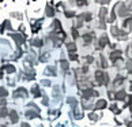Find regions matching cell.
Instances as JSON below:
<instances>
[{
	"label": "cell",
	"instance_id": "cb8c5ba5",
	"mask_svg": "<svg viewBox=\"0 0 132 127\" xmlns=\"http://www.w3.org/2000/svg\"><path fill=\"white\" fill-rule=\"evenodd\" d=\"M4 116H7V111L3 108V109H0V118H4Z\"/></svg>",
	"mask_w": 132,
	"mask_h": 127
},
{
	"label": "cell",
	"instance_id": "7c38bea8",
	"mask_svg": "<svg viewBox=\"0 0 132 127\" xmlns=\"http://www.w3.org/2000/svg\"><path fill=\"white\" fill-rule=\"evenodd\" d=\"M67 49H68V52H70V53H72L74 51H76V47H75V44H72V42H70V44L67 45Z\"/></svg>",
	"mask_w": 132,
	"mask_h": 127
},
{
	"label": "cell",
	"instance_id": "30bf717a",
	"mask_svg": "<svg viewBox=\"0 0 132 127\" xmlns=\"http://www.w3.org/2000/svg\"><path fill=\"white\" fill-rule=\"evenodd\" d=\"M10 118H11V122H12V123H16V122H18V115H16L15 111H11Z\"/></svg>",
	"mask_w": 132,
	"mask_h": 127
},
{
	"label": "cell",
	"instance_id": "9c48e42d",
	"mask_svg": "<svg viewBox=\"0 0 132 127\" xmlns=\"http://www.w3.org/2000/svg\"><path fill=\"white\" fill-rule=\"evenodd\" d=\"M31 93H33V96H34V97H39V96H41V92H39L38 86H34V87H33V89H31Z\"/></svg>",
	"mask_w": 132,
	"mask_h": 127
},
{
	"label": "cell",
	"instance_id": "2e32d148",
	"mask_svg": "<svg viewBox=\"0 0 132 127\" xmlns=\"http://www.w3.org/2000/svg\"><path fill=\"white\" fill-rule=\"evenodd\" d=\"M45 11H46V15H49V16H52V15L54 14V10H53L52 7H50V6H48Z\"/></svg>",
	"mask_w": 132,
	"mask_h": 127
},
{
	"label": "cell",
	"instance_id": "7402d4cb",
	"mask_svg": "<svg viewBox=\"0 0 132 127\" xmlns=\"http://www.w3.org/2000/svg\"><path fill=\"white\" fill-rule=\"evenodd\" d=\"M116 97L118 98V100H123V98L125 97V93H124V92H118V93L116 94Z\"/></svg>",
	"mask_w": 132,
	"mask_h": 127
},
{
	"label": "cell",
	"instance_id": "d6a6232c",
	"mask_svg": "<svg viewBox=\"0 0 132 127\" xmlns=\"http://www.w3.org/2000/svg\"><path fill=\"white\" fill-rule=\"evenodd\" d=\"M22 127H30V126H29L27 123H22Z\"/></svg>",
	"mask_w": 132,
	"mask_h": 127
},
{
	"label": "cell",
	"instance_id": "f546056e",
	"mask_svg": "<svg viewBox=\"0 0 132 127\" xmlns=\"http://www.w3.org/2000/svg\"><path fill=\"white\" fill-rule=\"evenodd\" d=\"M127 67H128V70H129V71L132 70V60H129V62L127 63Z\"/></svg>",
	"mask_w": 132,
	"mask_h": 127
},
{
	"label": "cell",
	"instance_id": "6da1fadb",
	"mask_svg": "<svg viewBox=\"0 0 132 127\" xmlns=\"http://www.w3.org/2000/svg\"><path fill=\"white\" fill-rule=\"evenodd\" d=\"M95 77H97V81H98V83H100V85H101V83H105L106 79H108V77H106L102 71H97V72H95Z\"/></svg>",
	"mask_w": 132,
	"mask_h": 127
},
{
	"label": "cell",
	"instance_id": "e0dca14e",
	"mask_svg": "<svg viewBox=\"0 0 132 127\" xmlns=\"http://www.w3.org/2000/svg\"><path fill=\"white\" fill-rule=\"evenodd\" d=\"M60 64H61V68L64 70V71H67V70H68V63H67L65 60H61V62H60Z\"/></svg>",
	"mask_w": 132,
	"mask_h": 127
},
{
	"label": "cell",
	"instance_id": "277c9868",
	"mask_svg": "<svg viewBox=\"0 0 132 127\" xmlns=\"http://www.w3.org/2000/svg\"><path fill=\"white\" fill-rule=\"evenodd\" d=\"M95 94H97V92H93L91 89H85V90H83V97H85V98H89V97L95 96Z\"/></svg>",
	"mask_w": 132,
	"mask_h": 127
},
{
	"label": "cell",
	"instance_id": "8fae6325",
	"mask_svg": "<svg viewBox=\"0 0 132 127\" xmlns=\"http://www.w3.org/2000/svg\"><path fill=\"white\" fill-rule=\"evenodd\" d=\"M3 68H4L7 72H15V67H14V66H11V64H6Z\"/></svg>",
	"mask_w": 132,
	"mask_h": 127
},
{
	"label": "cell",
	"instance_id": "d6986e66",
	"mask_svg": "<svg viewBox=\"0 0 132 127\" xmlns=\"http://www.w3.org/2000/svg\"><path fill=\"white\" fill-rule=\"evenodd\" d=\"M91 38H93V37H91V34H87V33H86L85 36H83V40H85V42H90V41H91Z\"/></svg>",
	"mask_w": 132,
	"mask_h": 127
},
{
	"label": "cell",
	"instance_id": "5bb4252c",
	"mask_svg": "<svg viewBox=\"0 0 132 127\" xmlns=\"http://www.w3.org/2000/svg\"><path fill=\"white\" fill-rule=\"evenodd\" d=\"M31 44H33L34 47H41V45H42V40H39V38H37V40H33V41H31Z\"/></svg>",
	"mask_w": 132,
	"mask_h": 127
},
{
	"label": "cell",
	"instance_id": "e575fe53",
	"mask_svg": "<svg viewBox=\"0 0 132 127\" xmlns=\"http://www.w3.org/2000/svg\"><path fill=\"white\" fill-rule=\"evenodd\" d=\"M128 127H132V123H129V124H128Z\"/></svg>",
	"mask_w": 132,
	"mask_h": 127
},
{
	"label": "cell",
	"instance_id": "ba28073f",
	"mask_svg": "<svg viewBox=\"0 0 132 127\" xmlns=\"http://www.w3.org/2000/svg\"><path fill=\"white\" fill-rule=\"evenodd\" d=\"M106 42H109V38H108V37H106V36H103V37H101V40H100V44H98L100 47H98V48H103V47H105V44H106Z\"/></svg>",
	"mask_w": 132,
	"mask_h": 127
},
{
	"label": "cell",
	"instance_id": "4316f807",
	"mask_svg": "<svg viewBox=\"0 0 132 127\" xmlns=\"http://www.w3.org/2000/svg\"><path fill=\"white\" fill-rule=\"evenodd\" d=\"M70 57H71V60H76V59H78V56L75 55L74 52H72V53H70Z\"/></svg>",
	"mask_w": 132,
	"mask_h": 127
},
{
	"label": "cell",
	"instance_id": "ac0fdd59",
	"mask_svg": "<svg viewBox=\"0 0 132 127\" xmlns=\"http://www.w3.org/2000/svg\"><path fill=\"white\" fill-rule=\"evenodd\" d=\"M80 18H82L83 21H90V19H91V15H90L89 12H86V14H83V15H80Z\"/></svg>",
	"mask_w": 132,
	"mask_h": 127
},
{
	"label": "cell",
	"instance_id": "8d00e7d4",
	"mask_svg": "<svg viewBox=\"0 0 132 127\" xmlns=\"http://www.w3.org/2000/svg\"><path fill=\"white\" fill-rule=\"evenodd\" d=\"M0 1H3V0H0Z\"/></svg>",
	"mask_w": 132,
	"mask_h": 127
},
{
	"label": "cell",
	"instance_id": "52a82bcc",
	"mask_svg": "<svg viewBox=\"0 0 132 127\" xmlns=\"http://www.w3.org/2000/svg\"><path fill=\"white\" fill-rule=\"evenodd\" d=\"M41 29V21H38V22H36V23L31 26V30H33V33H37Z\"/></svg>",
	"mask_w": 132,
	"mask_h": 127
},
{
	"label": "cell",
	"instance_id": "44dd1931",
	"mask_svg": "<svg viewBox=\"0 0 132 127\" xmlns=\"http://www.w3.org/2000/svg\"><path fill=\"white\" fill-rule=\"evenodd\" d=\"M7 94H8V92H7V90H6L4 87H1V86H0V96H1V97H4V96H7Z\"/></svg>",
	"mask_w": 132,
	"mask_h": 127
},
{
	"label": "cell",
	"instance_id": "8992f818",
	"mask_svg": "<svg viewBox=\"0 0 132 127\" xmlns=\"http://www.w3.org/2000/svg\"><path fill=\"white\" fill-rule=\"evenodd\" d=\"M37 112H38V109H36V111H27L26 112V116H27V118H37V116H38V113H37Z\"/></svg>",
	"mask_w": 132,
	"mask_h": 127
},
{
	"label": "cell",
	"instance_id": "4fadbf2b",
	"mask_svg": "<svg viewBox=\"0 0 132 127\" xmlns=\"http://www.w3.org/2000/svg\"><path fill=\"white\" fill-rule=\"evenodd\" d=\"M95 107H97V108H100V109H102V108H105V107H106V103H105L103 100H100V101L97 103Z\"/></svg>",
	"mask_w": 132,
	"mask_h": 127
},
{
	"label": "cell",
	"instance_id": "603a6c76",
	"mask_svg": "<svg viewBox=\"0 0 132 127\" xmlns=\"http://www.w3.org/2000/svg\"><path fill=\"white\" fill-rule=\"evenodd\" d=\"M74 14H75V12H72V11H65V12H64V15L67 16V18H72Z\"/></svg>",
	"mask_w": 132,
	"mask_h": 127
},
{
	"label": "cell",
	"instance_id": "ffe728a7",
	"mask_svg": "<svg viewBox=\"0 0 132 127\" xmlns=\"http://www.w3.org/2000/svg\"><path fill=\"white\" fill-rule=\"evenodd\" d=\"M48 59H49V53H42V55H41V62H46Z\"/></svg>",
	"mask_w": 132,
	"mask_h": 127
},
{
	"label": "cell",
	"instance_id": "1f68e13d",
	"mask_svg": "<svg viewBox=\"0 0 132 127\" xmlns=\"http://www.w3.org/2000/svg\"><path fill=\"white\" fill-rule=\"evenodd\" d=\"M87 62H89V63H91V62H93V57H91V56H89V57H87Z\"/></svg>",
	"mask_w": 132,
	"mask_h": 127
},
{
	"label": "cell",
	"instance_id": "836d02e7",
	"mask_svg": "<svg viewBox=\"0 0 132 127\" xmlns=\"http://www.w3.org/2000/svg\"><path fill=\"white\" fill-rule=\"evenodd\" d=\"M1 75H3V72H1V70H0V78H1Z\"/></svg>",
	"mask_w": 132,
	"mask_h": 127
},
{
	"label": "cell",
	"instance_id": "7a4b0ae2",
	"mask_svg": "<svg viewBox=\"0 0 132 127\" xmlns=\"http://www.w3.org/2000/svg\"><path fill=\"white\" fill-rule=\"evenodd\" d=\"M11 37L16 41V44H18V45H22V44L25 42V37H23V36H21V34H11Z\"/></svg>",
	"mask_w": 132,
	"mask_h": 127
},
{
	"label": "cell",
	"instance_id": "d590c367",
	"mask_svg": "<svg viewBox=\"0 0 132 127\" xmlns=\"http://www.w3.org/2000/svg\"><path fill=\"white\" fill-rule=\"evenodd\" d=\"M131 89H132V85H131Z\"/></svg>",
	"mask_w": 132,
	"mask_h": 127
},
{
	"label": "cell",
	"instance_id": "9a60e30c",
	"mask_svg": "<svg viewBox=\"0 0 132 127\" xmlns=\"http://www.w3.org/2000/svg\"><path fill=\"white\" fill-rule=\"evenodd\" d=\"M120 55H121V52H120V51H116V52H113V53L110 55V59H112V60H116Z\"/></svg>",
	"mask_w": 132,
	"mask_h": 127
},
{
	"label": "cell",
	"instance_id": "5b68a950",
	"mask_svg": "<svg viewBox=\"0 0 132 127\" xmlns=\"http://www.w3.org/2000/svg\"><path fill=\"white\" fill-rule=\"evenodd\" d=\"M44 74L45 75H56V68H54L53 66H49L46 70L44 71Z\"/></svg>",
	"mask_w": 132,
	"mask_h": 127
},
{
	"label": "cell",
	"instance_id": "d4e9b609",
	"mask_svg": "<svg viewBox=\"0 0 132 127\" xmlns=\"http://www.w3.org/2000/svg\"><path fill=\"white\" fill-rule=\"evenodd\" d=\"M72 36H74V38H76V37H78V36H79V34H78V30H76L75 27L72 29Z\"/></svg>",
	"mask_w": 132,
	"mask_h": 127
},
{
	"label": "cell",
	"instance_id": "3957f363",
	"mask_svg": "<svg viewBox=\"0 0 132 127\" xmlns=\"http://www.w3.org/2000/svg\"><path fill=\"white\" fill-rule=\"evenodd\" d=\"M26 89H23V87H19L16 92H14V97H26Z\"/></svg>",
	"mask_w": 132,
	"mask_h": 127
},
{
	"label": "cell",
	"instance_id": "4dcf8cb0",
	"mask_svg": "<svg viewBox=\"0 0 132 127\" xmlns=\"http://www.w3.org/2000/svg\"><path fill=\"white\" fill-rule=\"evenodd\" d=\"M42 85H45V86H49V85H50V82H49V81H46V79H45V81L42 79Z\"/></svg>",
	"mask_w": 132,
	"mask_h": 127
},
{
	"label": "cell",
	"instance_id": "83f0119b",
	"mask_svg": "<svg viewBox=\"0 0 132 127\" xmlns=\"http://www.w3.org/2000/svg\"><path fill=\"white\" fill-rule=\"evenodd\" d=\"M48 103H49V101H48V97L46 96H44V98H42V104H44V105H48Z\"/></svg>",
	"mask_w": 132,
	"mask_h": 127
},
{
	"label": "cell",
	"instance_id": "484cf974",
	"mask_svg": "<svg viewBox=\"0 0 132 127\" xmlns=\"http://www.w3.org/2000/svg\"><path fill=\"white\" fill-rule=\"evenodd\" d=\"M76 3H78V6H83L87 3V0H76Z\"/></svg>",
	"mask_w": 132,
	"mask_h": 127
},
{
	"label": "cell",
	"instance_id": "f1b7e54d",
	"mask_svg": "<svg viewBox=\"0 0 132 127\" xmlns=\"http://www.w3.org/2000/svg\"><path fill=\"white\" fill-rule=\"evenodd\" d=\"M12 16H14V18H18V19H21V18H22V15H19V12H14Z\"/></svg>",
	"mask_w": 132,
	"mask_h": 127
}]
</instances>
